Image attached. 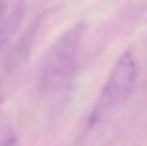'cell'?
<instances>
[{"label":"cell","instance_id":"obj_1","mask_svg":"<svg viewBox=\"0 0 147 146\" xmlns=\"http://www.w3.org/2000/svg\"><path fill=\"white\" fill-rule=\"evenodd\" d=\"M85 24L74 25L54 42L43 62L40 75V89L44 93L62 90L74 72L79 41Z\"/></svg>","mask_w":147,"mask_h":146},{"label":"cell","instance_id":"obj_2","mask_svg":"<svg viewBox=\"0 0 147 146\" xmlns=\"http://www.w3.org/2000/svg\"><path fill=\"white\" fill-rule=\"evenodd\" d=\"M135 78V61L131 52L127 50L121 55L109 76L98 103L90 115L89 126L94 125L99 119L106 116L125 101L133 89Z\"/></svg>","mask_w":147,"mask_h":146},{"label":"cell","instance_id":"obj_3","mask_svg":"<svg viewBox=\"0 0 147 146\" xmlns=\"http://www.w3.org/2000/svg\"><path fill=\"white\" fill-rule=\"evenodd\" d=\"M21 15L22 0H0V49L17 29Z\"/></svg>","mask_w":147,"mask_h":146}]
</instances>
